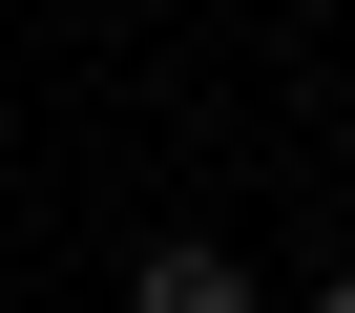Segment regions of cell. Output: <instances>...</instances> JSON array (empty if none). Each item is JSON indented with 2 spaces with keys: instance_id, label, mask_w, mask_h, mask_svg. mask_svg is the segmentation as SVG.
<instances>
[{
  "instance_id": "obj_2",
  "label": "cell",
  "mask_w": 355,
  "mask_h": 313,
  "mask_svg": "<svg viewBox=\"0 0 355 313\" xmlns=\"http://www.w3.org/2000/svg\"><path fill=\"white\" fill-rule=\"evenodd\" d=\"M313 313H355V271H334V292H313Z\"/></svg>"
},
{
  "instance_id": "obj_1",
  "label": "cell",
  "mask_w": 355,
  "mask_h": 313,
  "mask_svg": "<svg viewBox=\"0 0 355 313\" xmlns=\"http://www.w3.org/2000/svg\"><path fill=\"white\" fill-rule=\"evenodd\" d=\"M125 313H251V271H230V251H209V230H167V251H146V271H125Z\"/></svg>"
}]
</instances>
